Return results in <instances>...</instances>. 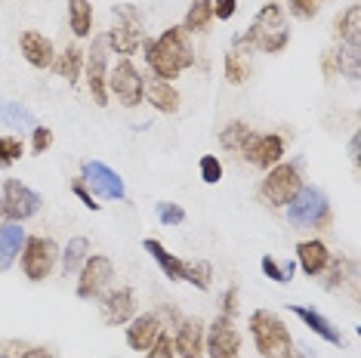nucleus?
I'll list each match as a JSON object with an SVG mask.
<instances>
[{"mask_svg": "<svg viewBox=\"0 0 361 358\" xmlns=\"http://www.w3.org/2000/svg\"><path fill=\"white\" fill-rule=\"evenodd\" d=\"M145 62H149L152 75L161 80H176L185 68L195 65V50L188 44V31L183 25L167 28L161 37L142 40Z\"/></svg>", "mask_w": 361, "mask_h": 358, "instance_id": "f257e3e1", "label": "nucleus"}, {"mask_svg": "<svg viewBox=\"0 0 361 358\" xmlns=\"http://www.w3.org/2000/svg\"><path fill=\"white\" fill-rule=\"evenodd\" d=\"M290 44V25H287V16L278 4H266L262 10L253 16L250 28L244 35L235 37V50L238 53H281Z\"/></svg>", "mask_w": 361, "mask_h": 358, "instance_id": "f03ea898", "label": "nucleus"}, {"mask_svg": "<svg viewBox=\"0 0 361 358\" xmlns=\"http://www.w3.org/2000/svg\"><path fill=\"white\" fill-rule=\"evenodd\" d=\"M250 333L262 358H284L287 352H293V337L287 331V324L269 309L250 312Z\"/></svg>", "mask_w": 361, "mask_h": 358, "instance_id": "7ed1b4c3", "label": "nucleus"}, {"mask_svg": "<svg viewBox=\"0 0 361 358\" xmlns=\"http://www.w3.org/2000/svg\"><path fill=\"white\" fill-rule=\"evenodd\" d=\"M145 40L142 31V13L133 4H121L111 10V28L105 35V44L109 50H114L118 56H133Z\"/></svg>", "mask_w": 361, "mask_h": 358, "instance_id": "20e7f679", "label": "nucleus"}, {"mask_svg": "<svg viewBox=\"0 0 361 358\" xmlns=\"http://www.w3.org/2000/svg\"><path fill=\"white\" fill-rule=\"evenodd\" d=\"M287 219L293 229H309V226H324L331 219V204L327 195L315 185H300V192L287 204Z\"/></svg>", "mask_w": 361, "mask_h": 358, "instance_id": "39448f33", "label": "nucleus"}, {"mask_svg": "<svg viewBox=\"0 0 361 358\" xmlns=\"http://www.w3.org/2000/svg\"><path fill=\"white\" fill-rule=\"evenodd\" d=\"M44 204V198L28 189L19 179H4V192H0V216L6 223H22V219H31Z\"/></svg>", "mask_w": 361, "mask_h": 358, "instance_id": "423d86ee", "label": "nucleus"}, {"mask_svg": "<svg viewBox=\"0 0 361 358\" xmlns=\"http://www.w3.org/2000/svg\"><path fill=\"white\" fill-rule=\"evenodd\" d=\"M302 179H300V164H275L272 170L266 173L262 179V198H266V204L272 207H287L290 204V198L300 192Z\"/></svg>", "mask_w": 361, "mask_h": 358, "instance_id": "0eeeda50", "label": "nucleus"}, {"mask_svg": "<svg viewBox=\"0 0 361 358\" xmlns=\"http://www.w3.org/2000/svg\"><path fill=\"white\" fill-rule=\"evenodd\" d=\"M56 259H59V247L50 238H25V247H22V272H25L28 281H44L47 275L53 272Z\"/></svg>", "mask_w": 361, "mask_h": 358, "instance_id": "6e6552de", "label": "nucleus"}, {"mask_svg": "<svg viewBox=\"0 0 361 358\" xmlns=\"http://www.w3.org/2000/svg\"><path fill=\"white\" fill-rule=\"evenodd\" d=\"M204 355L207 358H241V333L235 321L216 315V321L204 331Z\"/></svg>", "mask_w": 361, "mask_h": 358, "instance_id": "1a4fd4ad", "label": "nucleus"}, {"mask_svg": "<svg viewBox=\"0 0 361 358\" xmlns=\"http://www.w3.org/2000/svg\"><path fill=\"white\" fill-rule=\"evenodd\" d=\"M109 90L118 96L121 105L136 109V105L142 102V93H145V78L133 68V62L130 59H121L111 68V75H109Z\"/></svg>", "mask_w": 361, "mask_h": 358, "instance_id": "9d476101", "label": "nucleus"}, {"mask_svg": "<svg viewBox=\"0 0 361 358\" xmlns=\"http://www.w3.org/2000/svg\"><path fill=\"white\" fill-rule=\"evenodd\" d=\"M80 179L87 183V189H93L99 198H109V201H124L127 198V185L109 164L102 161H84L80 167Z\"/></svg>", "mask_w": 361, "mask_h": 358, "instance_id": "9b49d317", "label": "nucleus"}, {"mask_svg": "<svg viewBox=\"0 0 361 358\" xmlns=\"http://www.w3.org/2000/svg\"><path fill=\"white\" fill-rule=\"evenodd\" d=\"M111 278H114V266H111L109 257H99V254L87 257L84 266H80V272H78V297L96 300L105 288H109Z\"/></svg>", "mask_w": 361, "mask_h": 358, "instance_id": "f8f14e48", "label": "nucleus"}, {"mask_svg": "<svg viewBox=\"0 0 361 358\" xmlns=\"http://www.w3.org/2000/svg\"><path fill=\"white\" fill-rule=\"evenodd\" d=\"M105 59H109V44L105 35L93 37V47L87 53V87L96 105H109V71H105Z\"/></svg>", "mask_w": 361, "mask_h": 358, "instance_id": "ddd939ff", "label": "nucleus"}, {"mask_svg": "<svg viewBox=\"0 0 361 358\" xmlns=\"http://www.w3.org/2000/svg\"><path fill=\"white\" fill-rule=\"evenodd\" d=\"M241 154L250 161L253 167L272 170L275 164H281V158H284V140H281V136H275V133L253 136L250 145H247V149H244Z\"/></svg>", "mask_w": 361, "mask_h": 358, "instance_id": "4468645a", "label": "nucleus"}, {"mask_svg": "<svg viewBox=\"0 0 361 358\" xmlns=\"http://www.w3.org/2000/svg\"><path fill=\"white\" fill-rule=\"evenodd\" d=\"M102 319L105 324H111V328H118V324H127L130 319L136 315V297L130 288H114L109 294L102 297Z\"/></svg>", "mask_w": 361, "mask_h": 358, "instance_id": "2eb2a0df", "label": "nucleus"}, {"mask_svg": "<svg viewBox=\"0 0 361 358\" xmlns=\"http://www.w3.org/2000/svg\"><path fill=\"white\" fill-rule=\"evenodd\" d=\"M127 324H130L127 328V346L136 349V352H145V349H149L154 340H158V333H161V319L158 315H152V312L133 315Z\"/></svg>", "mask_w": 361, "mask_h": 358, "instance_id": "dca6fc26", "label": "nucleus"}, {"mask_svg": "<svg viewBox=\"0 0 361 358\" xmlns=\"http://www.w3.org/2000/svg\"><path fill=\"white\" fill-rule=\"evenodd\" d=\"M19 50L28 59V65H35V68H53V62H56V50L50 44V37H44L40 31H25L19 37Z\"/></svg>", "mask_w": 361, "mask_h": 358, "instance_id": "f3484780", "label": "nucleus"}, {"mask_svg": "<svg viewBox=\"0 0 361 358\" xmlns=\"http://www.w3.org/2000/svg\"><path fill=\"white\" fill-rule=\"evenodd\" d=\"M173 349L179 358H201L204 355V324L198 319H185L179 321Z\"/></svg>", "mask_w": 361, "mask_h": 358, "instance_id": "a211bd4d", "label": "nucleus"}, {"mask_svg": "<svg viewBox=\"0 0 361 358\" xmlns=\"http://www.w3.org/2000/svg\"><path fill=\"white\" fill-rule=\"evenodd\" d=\"M145 99L154 111H161V115H176L179 111V93L176 87L170 84V80H161V78H149L145 80Z\"/></svg>", "mask_w": 361, "mask_h": 358, "instance_id": "6ab92c4d", "label": "nucleus"}, {"mask_svg": "<svg viewBox=\"0 0 361 358\" xmlns=\"http://www.w3.org/2000/svg\"><path fill=\"white\" fill-rule=\"evenodd\" d=\"M290 312L297 315V319L306 324V328L315 333V337H322L324 343H331V346H343V333L334 328L331 319H324L322 312H315V309H309V306H290Z\"/></svg>", "mask_w": 361, "mask_h": 358, "instance_id": "aec40b11", "label": "nucleus"}, {"mask_svg": "<svg viewBox=\"0 0 361 358\" xmlns=\"http://www.w3.org/2000/svg\"><path fill=\"white\" fill-rule=\"evenodd\" d=\"M297 259H300L302 272H306L309 278H318V275L324 272V266L331 263V250L324 247V241H300Z\"/></svg>", "mask_w": 361, "mask_h": 358, "instance_id": "412c9836", "label": "nucleus"}, {"mask_svg": "<svg viewBox=\"0 0 361 358\" xmlns=\"http://www.w3.org/2000/svg\"><path fill=\"white\" fill-rule=\"evenodd\" d=\"M22 247H25V229H22L19 223L0 226V272H6V268L16 263Z\"/></svg>", "mask_w": 361, "mask_h": 358, "instance_id": "4be33fe9", "label": "nucleus"}, {"mask_svg": "<svg viewBox=\"0 0 361 358\" xmlns=\"http://www.w3.org/2000/svg\"><path fill=\"white\" fill-rule=\"evenodd\" d=\"M145 250L152 254V259L161 266V272L167 275L170 281H183V275H185V263L179 259L176 254H170L167 247H164L161 241H154V238H145Z\"/></svg>", "mask_w": 361, "mask_h": 358, "instance_id": "5701e85b", "label": "nucleus"}, {"mask_svg": "<svg viewBox=\"0 0 361 358\" xmlns=\"http://www.w3.org/2000/svg\"><path fill=\"white\" fill-rule=\"evenodd\" d=\"M0 121L13 130H35L37 127L35 111H28L25 105H19L13 99H4V96H0Z\"/></svg>", "mask_w": 361, "mask_h": 358, "instance_id": "b1692460", "label": "nucleus"}, {"mask_svg": "<svg viewBox=\"0 0 361 358\" xmlns=\"http://www.w3.org/2000/svg\"><path fill=\"white\" fill-rule=\"evenodd\" d=\"M62 275L68 278V275H78L80 266H84V259L90 257V241L84 238V235H78V238H71L68 244H65L62 250Z\"/></svg>", "mask_w": 361, "mask_h": 358, "instance_id": "393cba45", "label": "nucleus"}, {"mask_svg": "<svg viewBox=\"0 0 361 358\" xmlns=\"http://www.w3.org/2000/svg\"><path fill=\"white\" fill-rule=\"evenodd\" d=\"M253 136L257 133H253L244 121H232L226 130H219V145H223L226 152H244L250 145Z\"/></svg>", "mask_w": 361, "mask_h": 358, "instance_id": "a878e982", "label": "nucleus"}, {"mask_svg": "<svg viewBox=\"0 0 361 358\" xmlns=\"http://www.w3.org/2000/svg\"><path fill=\"white\" fill-rule=\"evenodd\" d=\"M53 68L59 71V75L68 80V84H78L80 68H84V50H80V47H75V44L65 47V53H62V56H56Z\"/></svg>", "mask_w": 361, "mask_h": 358, "instance_id": "bb28decb", "label": "nucleus"}, {"mask_svg": "<svg viewBox=\"0 0 361 358\" xmlns=\"http://www.w3.org/2000/svg\"><path fill=\"white\" fill-rule=\"evenodd\" d=\"M68 25L78 37H87L93 31V6H90V0H68Z\"/></svg>", "mask_w": 361, "mask_h": 358, "instance_id": "cd10ccee", "label": "nucleus"}, {"mask_svg": "<svg viewBox=\"0 0 361 358\" xmlns=\"http://www.w3.org/2000/svg\"><path fill=\"white\" fill-rule=\"evenodd\" d=\"M352 272H355V263L346 257H340V259H331V263L324 266V290H336V288H343L349 278H352Z\"/></svg>", "mask_w": 361, "mask_h": 358, "instance_id": "c85d7f7f", "label": "nucleus"}, {"mask_svg": "<svg viewBox=\"0 0 361 358\" xmlns=\"http://www.w3.org/2000/svg\"><path fill=\"white\" fill-rule=\"evenodd\" d=\"M358 31H361V10L349 6L346 13L336 16V37L349 47H358Z\"/></svg>", "mask_w": 361, "mask_h": 358, "instance_id": "c756f323", "label": "nucleus"}, {"mask_svg": "<svg viewBox=\"0 0 361 358\" xmlns=\"http://www.w3.org/2000/svg\"><path fill=\"white\" fill-rule=\"evenodd\" d=\"M210 22H213V0H192L183 28L185 31H207Z\"/></svg>", "mask_w": 361, "mask_h": 358, "instance_id": "7c9ffc66", "label": "nucleus"}, {"mask_svg": "<svg viewBox=\"0 0 361 358\" xmlns=\"http://www.w3.org/2000/svg\"><path fill=\"white\" fill-rule=\"evenodd\" d=\"M247 78H250V62L244 59V53L228 50L226 53V80L238 87V84H244Z\"/></svg>", "mask_w": 361, "mask_h": 358, "instance_id": "2f4dec72", "label": "nucleus"}, {"mask_svg": "<svg viewBox=\"0 0 361 358\" xmlns=\"http://www.w3.org/2000/svg\"><path fill=\"white\" fill-rule=\"evenodd\" d=\"M210 278H213V268H210V263H204V259H198V263H185V275H183V281L195 284L198 290H207V288H210Z\"/></svg>", "mask_w": 361, "mask_h": 358, "instance_id": "473e14b6", "label": "nucleus"}, {"mask_svg": "<svg viewBox=\"0 0 361 358\" xmlns=\"http://www.w3.org/2000/svg\"><path fill=\"white\" fill-rule=\"evenodd\" d=\"M336 68H340V75H346L349 80H358V47H340L336 50Z\"/></svg>", "mask_w": 361, "mask_h": 358, "instance_id": "72a5a7b5", "label": "nucleus"}, {"mask_svg": "<svg viewBox=\"0 0 361 358\" xmlns=\"http://www.w3.org/2000/svg\"><path fill=\"white\" fill-rule=\"evenodd\" d=\"M154 216H158V223H164V226H183L185 223V210L179 204H173V201L154 204Z\"/></svg>", "mask_w": 361, "mask_h": 358, "instance_id": "f704fd0d", "label": "nucleus"}, {"mask_svg": "<svg viewBox=\"0 0 361 358\" xmlns=\"http://www.w3.org/2000/svg\"><path fill=\"white\" fill-rule=\"evenodd\" d=\"M22 140L16 136H0V167H13L16 161L22 158Z\"/></svg>", "mask_w": 361, "mask_h": 358, "instance_id": "c9c22d12", "label": "nucleus"}, {"mask_svg": "<svg viewBox=\"0 0 361 358\" xmlns=\"http://www.w3.org/2000/svg\"><path fill=\"white\" fill-rule=\"evenodd\" d=\"M198 170H201V179H204L207 185H216L219 179H223V161H219L216 154H204Z\"/></svg>", "mask_w": 361, "mask_h": 358, "instance_id": "e433bc0d", "label": "nucleus"}, {"mask_svg": "<svg viewBox=\"0 0 361 358\" xmlns=\"http://www.w3.org/2000/svg\"><path fill=\"white\" fill-rule=\"evenodd\" d=\"M145 358H176V349H173V340L167 337V333H158V340L145 349Z\"/></svg>", "mask_w": 361, "mask_h": 358, "instance_id": "4c0bfd02", "label": "nucleus"}, {"mask_svg": "<svg viewBox=\"0 0 361 358\" xmlns=\"http://www.w3.org/2000/svg\"><path fill=\"white\" fill-rule=\"evenodd\" d=\"M287 4H290V16L297 19H315L322 10V0H287Z\"/></svg>", "mask_w": 361, "mask_h": 358, "instance_id": "58836bf2", "label": "nucleus"}, {"mask_svg": "<svg viewBox=\"0 0 361 358\" xmlns=\"http://www.w3.org/2000/svg\"><path fill=\"white\" fill-rule=\"evenodd\" d=\"M50 145H53V130L50 127H35L31 130V152L44 154Z\"/></svg>", "mask_w": 361, "mask_h": 358, "instance_id": "ea45409f", "label": "nucleus"}, {"mask_svg": "<svg viewBox=\"0 0 361 358\" xmlns=\"http://www.w3.org/2000/svg\"><path fill=\"white\" fill-rule=\"evenodd\" d=\"M71 192H75V198H78L87 210H99V204H96V198L90 195V189H87L84 179H75V183H71Z\"/></svg>", "mask_w": 361, "mask_h": 358, "instance_id": "a19ab883", "label": "nucleus"}, {"mask_svg": "<svg viewBox=\"0 0 361 358\" xmlns=\"http://www.w3.org/2000/svg\"><path fill=\"white\" fill-rule=\"evenodd\" d=\"M262 272H266V278H272V281H278V284H287V278H284V268H281V263H278L275 257H262Z\"/></svg>", "mask_w": 361, "mask_h": 358, "instance_id": "79ce46f5", "label": "nucleus"}, {"mask_svg": "<svg viewBox=\"0 0 361 358\" xmlns=\"http://www.w3.org/2000/svg\"><path fill=\"white\" fill-rule=\"evenodd\" d=\"M238 300H241V294H238L235 284H232V288H226V294H223V312H219V315H226V319H235Z\"/></svg>", "mask_w": 361, "mask_h": 358, "instance_id": "37998d69", "label": "nucleus"}, {"mask_svg": "<svg viewBox=\"0 0 361 358\" xmlns=\"http://www.w3.org/2000/svg\"><path fill=\"white\" fill-rule=\"evenodd\" d=\"M235 10H238V0H216V4H213V19L228 22L235 16Z\"/></svg>", "mask_w": 361, "mask_h": 358, "instance_id": "c03bdc74", "label": "nucleus"}, {"mask_svg": "<svg viewBox=\"0 0 361 358\" xmlns=\"http://www.w3.org/2000/svg\"><path fill=\"white\" fill-rule=\"evenodd\" d=\"M322 71H324L327 80H334L336 75H340V68H336V50H324V56H322Z\"/></svg>", "mask_w": 361, "mask_h": 358, "instance_id": "a18cd8bd", "label": "nucleus"}, {"mask_svg": "<svg viewBox=\"0 0 361 358\" xmlns=\"http://www.w3.org/2000/svg\"><path fill=\"white\" fill-rule=\"evenodd\" d=\"M22 358H53V352L44 346H35V349H28V352H22Z\"/></svg>", "mask_w": 361, "mask_h": 358, "instance_id": "49530a36", "label": "nucleus"}, {"mask_svg": "<svg viewBox=\"0 0 361 358\" xmlns=\"http://www.w3.org/2000/svg\"><path fill=\"white\" fill-rule=\"evenodd\" d=\"M281 268H284V278H287V281H293V272H297V263H293V259H284Z\"/></svg>", "mask_w": 361, "mask_h": 358, "instance_id": "de8ad7c7", "label": "nucleus"}, {"mask_svg": "<svg viewBox=\"0 0 361 358\" xmlns=\"http://www.w3.org/2000/svg\"><path fill=\"white\" fill-rule=\"evenodd\" d=\"M349 158H352V164H358V133L352 136V142H349Z\"/></svg>", "mask_w": 361, "mask_h": 358, "instance_id": "09e8293b", "label": "nucleus"}, {"mask_svg": "<svg viewBox=\"0 0 361 358\" xmlns=\"http://www.w3.org/2000/svg\"><path fill=\"white\" fill-rule=\"evenodd\" d=\"M284 358H300V355H297V352H287V355H284Z\"/></svg>", "mask_w": 361, "mask_h": 358, "instance_id": "8fccbe9b", "label": "nucleus"}, {"mask_svg": "<svg viewBox=\"0 0 361 358\" xmlns=\"http://www.w3.org/2000/svg\"><path fill=\"white\" fill-rule=\"evenodd\" d=\"M0 358H10V355H4V352H0Z\"/></svg>", "mask_w": 361, "mask_h": 358, "instance_id": "3c124183", "label": "nucleus"}]
</instances>
